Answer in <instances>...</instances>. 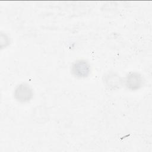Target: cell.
<instances>
[{
	"label": "cell",
	"instance_id": "obj_2",
	"mask_svg": "<svg viewBox=\"0 0 152 152\" xmlns=\"http://www.w3.org/2000/svg\"><path fill=\"white\" fill-rule=\"evenodd\" d=\"M71 72L75 77L86 78L90 74V66L86 60H77L72 65Z\"/></svg>",
	"mask_w": 152,
	"mask_h": 152
},
{
	"label": "cell",
	"instance_id": "obj_1",
	"mask_svg": "<svg viewBox=\"0 0 152 152\" xmlns=\"http://www.w3.org/2000/svg\"><path fill=\"white\" fill-rule=\"evenodd\" d=\"M33 93L31 88L30 86L26 83H21L17 86L14 90V98L19 102L26 103L29 102Z\"/></svg>",
	"mask_w": 152,
	"mask_h": 152
},
{
	"label": "cell",
	"instance_id": "obj_4",
	"mask_svg": "<svg viewBox=\"0 0 152 152\" xmlns=\"http://www.w3.org/2000/svg\"><path fill=\"white\" fill-rule=\"evenodd\" d=\"M103 82L105 86L111 90L120 88L124 84V80L116 73L110 72L103 76Z\"/></svg>",
	"mask_w": 152,
	"mask_h": 152
},
{
	"label": "cell",
	"instance_id": "obj_3",
	"mask_svg": "<svg viewBox=\"0 0 152 152\" xmlns=\"http://www.w3.org/2000/svg\"><path fill=\"white\" fill-rule=\"evenodd\" d=\"M126 87L130 90H137L143 86L144 79L142 75L136 72L129 73L124 80Z\"/></svg>",
	"mask_w": 152,
	"mask_h": 152
}]
</instances>
